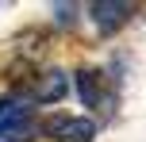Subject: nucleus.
I'll use <instances>...</instances> for the list:
<instances>
[{"label": "nucleus", "mask_w": 146, "mask_h": 142, "mask_svg": "<svg viewBox=\"0 0 146 142\" xmlns=\"http://www.w3.org/2000/svg\"><path fill=\"white\" fill-rule=\"evenodd\" d=\"M35 119H31V104L27 100H0V142H27L35 138Z\"/></svg>", "instance_id": "obj_1"}, {"label": "nucleus", "mask_w": 146, "mask_h": 142, "mask_svg": "<svg viewBox=\"0 0 146 142\" xmlns=\"http://www.w3.org/2000/svg\"><path fill=\"white\" fill-rule=\"evenodd\" d=\"M46 131H50V138H62V142H88L96 135V123L85 115H54Z\"/></svg>", "instance_id": "obj_2"}, {"label": "nucleus", "mask_w": 146, "mask_h": 142, "mask_svg": "<svg viewBox=\"0 0 146 142\" xmlns=\"http://www.w3.org/2000/svg\"><path fill=\"white\" fill-rule=\"evenodd\" d=\"M131 0H96V4H88V15H92V23L100 31H115L119 23L131 15Z\"/></svg>", "instance_id": "obj_3"}, {"label": "nucleus", "mask_w": 146, "mask_h": 142, "mask_svg": "<svg viewBox=\"0 0 146 142\" xmlns=\"http://www.w3.org/2000/svg\"><path fill=\"white\" fill-rule=\"evenodd\" d=\"M66 89H69L66 73H62V69H46V73L35 81V92H31V96H35L38 104H58V100L66 96Z\"/></svg>", "instance_id": "obj_4"}, {"label": "nucleus", "mask_w": 146, "mask_h": 142, "mask_svg": "<svg viewBox=\"0 0 146 142\" xmlns=\"http://www.w3.org/2000/svg\"><path fill=\"white\" fill-rule=\"evenodd\" d=\"M77 92H81V100H85L88 108H100V85H96V73L92 69H81L77 73Z\"/></svg>", "instance_id": "obj_5"}]
</instances>
